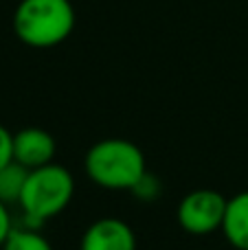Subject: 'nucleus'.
I'll return each mask as SVG.
<instances>
[{"label":"nucleus","mask_w":248,"mask_h":250,"mask_svg":"<svg viewBox=\"0 0 248 250\" xmlns=\"http://www.w3.org/2000/svg\"><path fill=\"white\" fill-rule=\"evenodd\" d=\"M79 250H136V233L121 217H99L83 230Z\"/></svg>","instance_id":"5"},{"label":"nucleus","mask_w":248,"mask_h":250,"mask_svg":"<svg viewBox=\"0 0 248 250\" xmlns=\"http://www.w3.org/2000/svg\"><path fill=\"white\" fill-rule=\"evenodd\" d=\"M130 193L134 195L136 200H141V202H154V200L161 195V180H158L154 173L145 171V176L136 182Z\"/></svg>","instance_id":"10"},{"label":"nucleus","mask_w":248,"mask_h":250,"mask_svg":"<svg viewBox=\"0 0 248 250\" xmlns=\"http://www.w3.org/2000/svg\"><path fill=\"white\" fill-rule=\"evenodd\" d=\"M75 195V178L64 165L51 163L29 171L22 189L20 208L31 229L57 217Z\"/></svg>","instance_id":"3"},{"label":"nucleus","mask_w":248,"mask_h":250,"mask_svg":"<svg viewBox=\"0 0 248 250\" xmlns=\"http://www.w3.org/2000/svg\"><path fill=\"white\" fill-rule=\"evenodd\" d=\"M222 235L235 250H248V191L228 198Z\"/></svg>","instance_id":"7"},{"label":"nucleus","mask_w":248,"mask_h":250,"mask_svg":"<svg viewBox=\"0 0 248 250\" xmlns=\"http://www.w3.org/2000/svg\"><path fill=\"white\" fill-rule=\"evenodd\" d=\"M83 171L92 185L105 191H132L145 176V154L127 138L97 141L83 156Z\"/></svg>","instance_id":"1"},{"label":"nucleus","mask_w":248,"mask_h":250,"mask_svg":"<svg viewBox=\"0 0 248 250\" xmlns=\"http://www.w3.org/2000/svg\"><path fill=\"white\" fill-rule=\"evenodd\" d=\"M75 9L70 0H20L13 13L18 40L31 48H53L70 38Z\"/></svg>","instance_id":"2"},{"label":"nucleus","mask_w":248,"mask_h":250,"mask_svg":"<svg viewBox=\"0 0 248 250\" xmlns=\"http://www.w3.org/2000/svg\"><path fill=\"white\" fill-rule=\"evenodd\" d=\"M228 198L215 189H193L178 202L176 220L187 235L205 237L222 230Z\"/></svg>","instance_id":"4"},{"label":"nucleus","mask_w":248,"mask_h":250,"mask_svg":"<svg viewBox=\"0 0 248 250\" xmlns=\"http://www.w3.org/2000/svg\"><path fill=\"white\" fill-rule=\"evenodd\" d=\"M26 176H29V169L18 165L16 160L4 165L0 169V202L7 204V207L9 204H20Z\"/></svg>","instance_id":"8"},{"label":"nucleus","mask_w":248,"mask_h":250,"mask_svg":"<svg viewBox=\"0 0 248 250\" xmlns=\"http://www.w3.org/2000/svg\"><path fill=\"white\" fill-rule=\"evenodd\" d=\"M0 250H55L44 235L35 229H13Z\"/></svg>","instance_id":"9"},{"label":"nucleus","mask_w":248,"mask_h":250,"mask_svg":"<svg viewBox=\"0 0 248 250\" xmlns=\"http://www.w3.org/2000/svg\"><path fill=\"white\" fill-rule=\"evenodd\" d=\"M55 138L42 127H22L13 134V160L29 171L51 165L55 160Z\"/></svg>","instance_id":"6"},{"label":"nucleus","mask_w":248,"mask_h":250,"mask_svg":"<svg viewBox=\"0 0 248 250\" xmlns=\"http://www.w3.org/2000/svg\"><path fill=\"white\" fill-rule=\"evenodd\" d=\"M11 230H13V224H11L9 208H7V204L0 202V248H2V244L7 242V237H9Z\"/></svg>","instance_id":"12"},{"label":"nucleus","mask_w":248,"mask_h":250,"mask_svg":"<svg viewBox=\"0 0 248 250\" xmlns=\"http://www.w3.org/2000/svg\"><path fill=\"white\" fill-rule=\"evenodd\" d=\"M9 163H13V134L0 125V169Z\"/></svg>","instance_id":"11"}]
</instances>
